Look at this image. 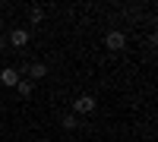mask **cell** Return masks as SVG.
Segmentation results:
<instances>
[{
    "instance_id": "cell-2",
    "label": "cell",
    "mask_w": 158,
    "mask_h": 142,
    "mask_svg": "<svg viewBox=\"0 0 158 142\" xmlns=\"http://www.w3.org/2000/svg\"><path fill=\"white\" fill-rule=\"evenodd\" d=\"M104 47H108V51H123L127 47V35L117 32V29H111L108 35H104Z\"/></svg>"
},
{
    "instance_id": "cell-7",
    "label": "cell",
    "mask_w": 158,
    "mask_h": 142,
    "mask_svg": "<svg viewBox=\"0 0 158 142\" xmlns=\"http://www.w3.org/2000/svg\"><path fill=\"white\" fill-rule=\"evenodd\" d=\"M32 88H35L32 79H19V82H16V92H19L22 98H29V95H32Z\"/></svg>"
},
{
    "instance_id": "cell-3",
    "label": "cell",
    "mask_w": 158,
    "mask_h": 142,
    "mask_svg": "<svg viewBox=\"0 0 158 142\" xmlns=\"http://www.w3.org/2000/svg\"><path fill=\"white\" fill-rule=\"evenodd\" d=\"M6 41L13 47H25V44H29V29H10L6 32Z\"/></svg>"
},
{
    "instance_id": "cell-8",
    "label": "cell",
    "mask_w": 158,
    "mask_h": 142,
    "mask_svg": "<svg viewBox=\"0 0 158 142\" xmlns=\"http://www.w3.org/2000/svg\"><path fill=\"white\" fill-rule=\"evenodd\" d=\"M29 19H32V25H38V22L44 19V6H32L29 10Z\"/></svg>"
},
{
    "instance_id": "cell-1",
    "label": "cell",
    "mask_w": 158,
    "mask_h": 142,
    "mask_svg": "<svg viewBox=\"0 0 158 142\" xmlns=\"http://www.w3.org/2000/svg\"><path fill=\"white\" fill-rule=\"evenodd\" d=\"M95 108H98V101L92 98V95H79V98L73 101V111H70V114H76V117H85V114H92Z\"/></svg>"
},
{
    "instance_id": "cell-10",
    "label": "cell",
    "mask_w": 158,
    "mask_h": 142,
    "mask_svg": "<svg viewBox=\"0 0 158 142\" xmlns=\"http://www.w3.org/2000/svg\"><path fill=\"white\" fill-rule=\"evenodd\" d=\"M3 25H6V22H3V16H0V35H3Z\"/></svg>"
},
{
    "instance_id": "cell-6",
    "label": "cell",
    "mask_w": 158,
    "mask_h": 142,
    "mask_svg": "<svg viewBox=\"0 0 158 142\" xmlns=\"http://www.w3.org/2000/svg\"><path fill=\"white\" fill-rule=\"evenodd\" d=\"M29 76H32V82L44 79V76H48V67H44V63H32V67H29Z\"/></svg>"
},
{
    "instance_id": "cell-4",
    "label": "cell",
    "mask_w": 158,
    "mask_h": 142,
    "mask_svg": "<svg viewBox=\"0 0 158 142\" xmlns=\"http://www.w3.org/2000/svg\"><path fill=\"white\" fill-rule=\"evenodd\" d=\"M0 82H3L6 88H16V82H19L16 67H3V70H0Z\"/></svg>"
},
{
    "instance_id": "cell-9",
    "label": "cell",
    "mask_w": 158,
    "mask_h": 142,
    "mask_svg": "<svg viewBox=\"0 0 158 142\" xmlns=\"http://www.w3.org/2000/svg\"><path fill=\"white\" fill-rule=\"evenodd\" d=\"M6 47H10V41H6V35H0V54H3Z\"/></svg>"
},
{
    "instance_id": "cell-5",
    "label": "cell",
    "mask_w": 158,
    "mask_h": 142,
    "mask_svg": "<svg viewBox=\"0 0 158 142\" xmlns=\"http://www.w3.org/2000/svg\"><path fill=\"white\" fill-rule=\"evenodd\" d=\"M60 126H63V130H79V117H76V114H63V117H60Z\"/></svg>"
}]
</instances>
